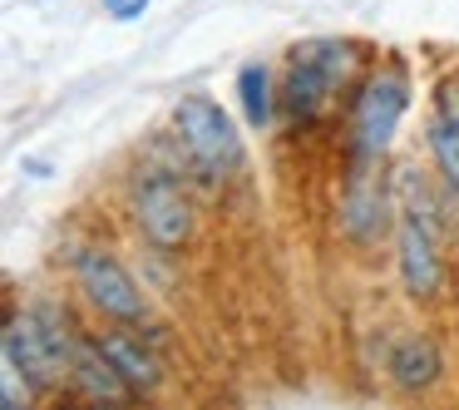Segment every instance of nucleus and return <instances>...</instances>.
<instances>
[{
	"instance_id": "obj_6",
	"label": "nucleus",
	"mask_w": 459,
	"mask_h": 410,
	"mask_svg": "<svg viewBox=\"0 0 459 410\" xmlns=\"http://www.w3.org/2000/svg\"><path fill=\"white\" fill-rule=\"evenodd\" d=\"M0 351H5V371L25 380V390L35 396H50L65 380V361L55 356L50 336L40 327V311H5V336H0Z\"/></svg>"
},
{
	"instance_id": "obj_12",
	"label": "nucleus",
	"mask_w": 459,
	"mask_h": 410,
	"mask_svg": "<svg viewBox=\"0 0 459 410\" xmlns=\"http://www.w3.org/2000/svg\"><path fill=\"white\" fill-rule=\"evenodd\" d=\"M238 104H242V119H247L252 134L272 129V119L281 109V90L272 84V70L262 60H247L238 70Z\"/></svg>"
},
{
	"instance_id": "obj_1",
	"label": "nucleus",
	"mask_w": 459,
	"mask_h": 410,
	"mask_svg": "<svg viewBox=\"0 0 459 410\" xmlns=\"http://www.w3.org/2000/svg\"><path fill=\"white\" fill-rule=\"evenodd\" d=\"M360 74V50L351 40L321 35V40H301L287 55V74H281V114L291 129L316 124L341 94L356 84Z\"/></svg>"
},
{
	"instance_id": "obj_7",
	"label": "nucleus",
	"mask_w": 459,
	"mask_h": 410,
	"mask_svg": "<svg viewBox=\"0 0 459 410\" xmlns=\"http://www.w3.org/2000/svg\"><path fill=\"white\" fill-rule=\"evenodd\" d=\"M390 218V188L380 179V159H351L346 188H341V232H346L356 248H370V242L385 232Z\"/></svg>"
},
{
	"instance_id": "obj_2",
	"label": "nucleus",
	"mask_w": 459,
	"mask_h": 410,
	"mask_svg": "<svg viewBox=\"0 0 459 410\" xmlns=\"http://www.w3.org/2000/svg\"><path fill=\"white\" fill-rule=\"evenodd\" d=\"M410 109V74L400 60H385L366 74L351 104V159H385L395 129Z\"/></svg>"
},
{
	"instance_id": "obj_4",
	"label": "nucleus",
	"mask_w": 459,
	"mask_h": 410,
	"mask_svg": "<svg viewBox=\"0 0 459 410\" xmlns=\"http://www.w3.org/2000/svg\"><path fill=\"white\" fill-rule=\"evenodd\" d=\"M129 213H134V228L149 248L159 252H183L193 242V198L183 193V183L163 169H143L129 188Z\"/></svg>"
},
{
	"instance_id": "obj_13",
	"label": "nucleus",
	"mask_w": 459,
	"mask_h": 410,
	"mask_svg": "<svg viewBox=\"0 0 459 410\" xmlns=\"http://www.w3.org/2000/svg\"><path fill=\"white\" fill-rule=\"evenodd\" d=\"M425 139H429V153H435V169L445 173V183L459 193V124L449 114L429 109L425 119Z\"/></svg>"
},
{
	"instance_id": "obj_14",
	"label": "nucleus",
	"mask_w": 459,
	"mask_h": 410,
	"mask_svg": "<svg viewBox=\"0 0 459 410\" xmlns=\"http://www.w3.org/2000/svg\"><path fill=\"white\" fill-rule=\"evenodd\" d=\"M100 11L109 15V21H119V25H134V21L149 15V0H100Z\"/></svg>"
},
{
	"instance_id": "obj_11",
	"label": "nucleus",
	"mask_w": 459,
	"mask_h": 410,
	"mask_svg": "<svg viewBox=\"0 0 459 410\" xmlns=\"http://www.w3.org/2000/svg\"><path fill=\"white\" fill-rule=\"evenodd\" d=\"M100 346L109 351V361L124 371V380H129V386L139 390V400H143V396H153V390L163 386V366H159V356H153V351L143 346L139 336H129V331H124V321H114V331H100Z\"/></svg>"
},
{
	"instance_id": "obj_9",
	"label": "nucleus",
	"mask_w": 459,
	"mask_h": 410,
	"mask_svg": "<svg viewBox=\"0 0 459 410\" xmlns=\"http://www.w3.org/2000/svg\"><path fill=\"white\" fill-rule=\"evenodd\" d=\"M70 386L84 400H94V406H129V400H139V390L124 380V371L100 346V336H80L74 361H70Z\"/></svg>"
},
{
	"instance_id": "obj_10",
	"label": "nucleus",
	"mask_w": 459,
	"mask_h": 410,
	"mask_svg": "<svg viewBox=\"0 0 459 410\" xmlns=\"http://www.w3.org/2000/svg\"><path fill=\"white\" fill-rule=\"evenodd\" d=\"M385 376L400 396H425L439 376H445V356L425 331H400L385 346Z\"/></svg>"
},
{
	"instance_id": "obj_3",
	"label": "nucleus",
	"mask_w": 459,
	"mask_h": 410,
	"mask_svg": "<svg viewBox=\"0 0 459 410\" xmlns=\"http://www.w3.org/2000/svg\"><path fill=\"white\" fill-rule=\"evenodd\" d=\"M173 134L188 149V159L198 169H208L212 179L242 173V163H247V149H242V134L232 124V114L218 100H208V94H183L173 104Z\"/></svg>"
},
{
	"instance_id": "obj_8",
	"label": "nucleus",
	"mask_w": 459,
	"mask_h": 410,
	"mask_svg": "<svg viewBox=\"0 0 459 410\" xmlns=\"http://www.w3.org/2000/svg\"><path fill=\"white\" fill-rule=\"evenodd\" d=\"M395 267H400V287L415 301H435L445 287V262L435 248V228H429L420 213H400L395 222Z\"/></svg>"
},
{
	"instance_id": "obj_5",
	"label": "nucleus",
	"mask_w": 459,
	"mask_h": 410,
	"mask_svg": "<svg viewBox=\"0 0 459 410\" xmlns=\"http://www.w3.org/2000/svg\"><path fill=\"white\" fill-rule=\"evenodd\" d=\"M74 287L80 297L100 311L104 321H124V327H139L149 317V297L134 282V272L114 257L109 248H80L74 252Z\"/></svg>"
}]
</instances>
